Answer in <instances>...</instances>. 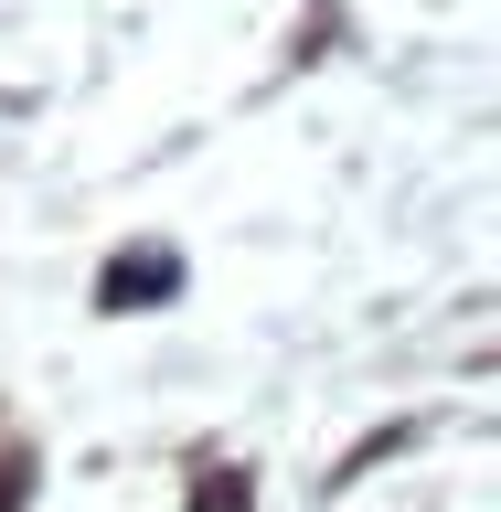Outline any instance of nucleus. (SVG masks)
Masks as SVG:
<instances>
[{
    "label": "nucleus",
    "instance_id": "1",
    "mask_svg": "<svg viewBox=\"0 0 501 512\" xmlns=\"http://www.w3.org/2000/svg\"><path fill=\"white\" fill-rule=\"evenodd\" d=\"M150 288H171V267H118V278H107V310H128V299H150Z\"/></svg>",
    "mask_w": 501,
    "mask_h": 512
},
{
    "label": "nucleus",
    "instance_id": "2",
    "mask_svg": "<svg viewBox=\"0 0 501 512\" xmlns=\"http://www.w3.org/2000/svg\"><path fill=\"white\" fill-rule=\"evenodd\" d=\"M246 502V491H235V480H203V512H235Z\"/></svg>",
    "mask_w": 501,
    "mask_h": 512
}]
</instances>
